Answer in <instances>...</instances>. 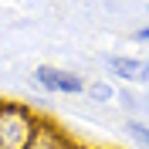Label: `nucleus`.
<instances>
[{
	"mask_svg": "<svg viewBox=\"0 0 149 149\" xmlns=\"http://www.w3.org/2000/svg\"><path fill=\"white\" fill-rule=\"evenodd\" d=\"M146 10H149V7H146Z\"/></svg>",
	"mask_w": 149,
	"mask_h": 149,
	"instance_id": "obj_8",
	"label": "nucleus"
},
{
	"mask_svg": "<svg viewBox=\"0 0 149 149\" xmlns=\"http://www.w3.org/2000/svg\"><path fill=\"white\" fill-rule=\"evenodd\" d=\"M85 92L92 95L95 102H112V98H115V88H112L109 81H95V85H88Z\"/></svg>",
	"mask_w": 149,
	"mask_h": 149,
	"instance_id": "obj_6",
	"label": "nucleus"
},
{
	"mask_svg": "<svg viewBox=\"0 0 149 149\" xmlns=\"http://www.w3.org/2000/svg\"><path fill=\"white\" fill-rule=\"evenodd\" d=\"M34 78L44 92H61V95H81L88 85H85L81 74L68 71V68H54V65H37Z\"/></svg>",
	"mask_w": 149,
	"mask_h": 149,
	"instance_id": "obj_2",
	"label": "nucleus"
},
{
	"mask_svg": "<svg viewBox=\"0 0 149 149\" xmlns=\"http://www.w3.org/2000/svg\"><path fill=\"white\" fill-rule=\"evenodd\" d=\"M37 122L41 115L31 105L0 98V149H27L37 132Z\"/></svg>",
	"mask_w": 149,
	"mask_h": 149,
	"instance_id": "obj_1",
	"label": "nucleus"
},
{
	"mask_svg": "<svg viewBox=\"0 0 149 149\" xmlns=\"http://www.w3.org/2000/svg\"><path fill=\"white\" fill-rule=\"evenodd\" d=\"M109 71L122 81H146L149 78V61L142 58H125V54H109Z\"/></svg>",
	"mask_w": 149,
	"mask_h": 149,
	"instance_id": "obj_4",
	"label": "nucleus"
},
{
	"mask_svg": "<svg viewBox=\"0 0 149 149\" xmlns=\"http://www.w3.org/2000/svg\"><path fill=\"white\" fill-rule=\"evenodd\" d=\"M125 132H129L136 142H142V146H149V125L139 119H125Z\"/></svg>",
	"mask_w": 149,
	"mask_h": 149,
	"instance_id": "obj_5",
	"label": "nucleus"
},
{
	"mask_svg": "<svg viewBox=\"0 0 149 149\" xmlns=\"http://www.w3.org/2000/svg\"><path fill=\"white\" fill-rule=\"evenodd\" d=\"M27 149H78V146L65 136V129H61L54 119H41V122H37V132H34V139H31Z\"/></svg>",
	"mask_w": 149,
	"mask_h": 149,
	"instance_id": "obj_3",
	"label": "nucleus"
},
{
	"mask_svg": "<svg viewBox=\"0 0 149 149\" xmlns=\"http://www.w3.org/2000/svg\"><path fill=\"white\" fill-rule=\"evenodd\" d=\"M132 37L142 41V44H149V27H136V34H132Z\"/></svg>",
	"mask_w": 149,
	"mask_h": 149,
	"instance_id": "obj_7",
	"label": "nucleus"
}]
</instances>
